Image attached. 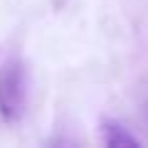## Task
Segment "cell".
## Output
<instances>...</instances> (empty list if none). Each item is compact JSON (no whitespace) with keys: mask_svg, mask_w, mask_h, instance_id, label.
Returning <instances> with one entry per match:
<instances>
[{"mask_svg":"<svg viewBox=\"0 0 148 148\" xmlns=\"http://www.w3.org/2000/svg\"><path fill=\"white\" fill-rule=\"evenodd\" d=\"M27 106V69L20 57H10L0 67V116L8 123L22 119Z\"/></svg>","mask_w":148,"mask_h":148,"instance_id":"cell-1","label":"cell"},{"mask_svg":"<svg viewBox=\"0 0 148 148\" xmlns=\"http://www.w3.org/2000/svg\"><path fill=\"white\" fill-rule=\"evenodd\" d=\"M101 141L109 148H138L141 146V141L126 126H121L116 121H104V126H101Z\"/></svg>","mask_w":148,"mask_h":148,"instance_id":"cell-2","label":"cell"}]
</instances>
